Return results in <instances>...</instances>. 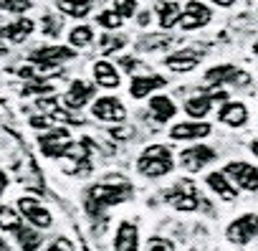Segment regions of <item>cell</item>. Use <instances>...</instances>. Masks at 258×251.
<instances>
[{"label": "cell", "instance_id": "cell-1", "mask_svg": "<svg viewBox=\"0 0 258 251\" xmlns=\"http://www.w3.org/2000/svg\"><path fill=\"white\" fill-rule=\"evenodd\" d=\"M175 168V158H172V150L167 145H150L142 150L140 160H137V170L140 175L155 180V178H165L167 173H172Z\"/></svg>", "mask_w": 258, "mask_h": 251}, {"label": "cell", "instance_id": "cell-2", "mask_svg": "<svg viewBox=\"0 0 258 251\" xmlns=\"http://www.w3.org/2000/svg\"><path fill=\"white\" fill-rule=\"evenodd\" d=\"M129 183L124 180H106V183H99V185H91L89 188V195H86V206L89 211H101V208H109V206H116L121 200L129 198Z\"/></svg>", "mask_w": 258, "mask_h": 251}, {"label": "cell", "instance_id": "cell-3", "mask_svg": "<svg viewBox=\"0 0 258 251\" xmlns=\"http://www.w3.org/2000/svg\"><path fill=\"white\" fill-rule=\"evenodd\" d=\"M18 213L23 216V221H28V223H31L33 228H38V231L53 226L51 211L43 206V200H38V198H33V195H21V198H18Z\"/></svg>", "mask_w": 258, "mask_h": 251}, {"label": "cell", "instance_id": "cell-4", "mask_svg": "<svg viewBox=\"0 0 258 251\" xmlns=\"http://www.w3.org/2000/svg\"><path fill=\"white\" fill-rule=\"evenodd\" d=\"M165 200L177 211H195L200 206V193L192 180H180L165 193Z\"/></svg>", "mask_w": 258, "mask_h": 251}, {"label": "cell", "instance_id": "cell-5", "mask_svg": "<svg viewBox=\"0 0 258 251\" xmlns=\"http://www.w3.org/2000/svg\"><path fill=\"white\" fill-rule=\"evenodd\" d=\"M225 175L230 178V183L238 188V190H258V168L250 165V163H243V160H233L225 165Z\"/></svg>", "mask_w": 258, "mask_h": 251}, {"label": "cell", "instance_id": "cell-6", "mask_svg": "<svg viewBox=\"0 0 258 251\" xmlns=\"http://www.w3.org/2000/svg\"><path fill=\"white\" fill-rule=\"evenodd\" d=\"M91 114L99 122H124L126 107L116 96H96V99H91Z\"/></svg>", "mask_w": 258, "mask_h": 251}, {"label": "cell", "instance_id": "cell-7", "mask_svg": "<svg viewBox=\"0 0 258 251\" xmlns=\"http://www.w3.org/2000/svg\"><path fill=\"white\" fill-rule=\"evenodd\" d=\"M228 238L238 246H245L258 238V213H243L240 218H235L228 226Z\"/></svg>", "mask_w": 258, "mask_h": 251}, {"label": "cell", "instance_id": "cell-8", "mask_svg": "<svg viewBox=\"0 0 258 251\" xmlns=\"http://www.w3.org/2000/svg\"><path fill=\"white\" fill-rule=\"evenodd\" d=\"M210 21H213L210 8L203 6L200 0H190V3L182 8V13H180L177 26H180L182 31H198V28H205Z\"/></svg>", "mask_w": 258, "mask_h": 251}, {"label": "cell", "instance_id": "cell-9", "mask_svg": "<svg viewBox=\"0 0 258 251\" xmlns=\"http://www.w3.org/2000/svg\"><path fill=\"white\" fill-rule=\"evenodd\" d=\"M218 158V153L213 150V147H208V145H198V147H187V150H182L180 153V165L185 168V170H190V173H200L205 165H210L213 160Z\"/></svg>", "mask_w": 258, "mask_h": 251}, {"label": "cell", "instance_id": "cell-10", "mask_svg": "<svg viewBox=\"0 0 258 251\" xmlns=\"http://www.w3.org/2000/svg\"><path fill=\"white\" fill-rule=\"evenodd\" d=\"M76 56V48L69 46H41L36 51H31V61L33 64H43V66H61L63 61H71Z\"/></svg>", "mask_w": 258, "mask_h": 251}, {"label": "cell", "instance_id": "cell-11", "mask_svg": "<svg viewBox=\"0 0 258 251\" xmlns=\"http://www.w3.org/2000/svg\"><path fill=\"white\" fill-rule=\"evenodd\" d=\"M69 142H71V135L63 127H58V124L51 130H43V135H41V150L48 158H63V150Z\"/></svg>", "mask_w": 258, "mask_h": 251}, {"label": "cell", "instance_id": "cell-12", "mask_svg": "<svg viewBox=\"0 0 258 251\" xmlns=\"http://www.w3.org/2000/svg\"><path fill=\"white\" fill-rule=\"evenodd\" d=\"M94 94H96V86L94 84H89L84 79H76L69 86V91L63 94V109H84L94 99Z\"/></svg>", "mask_w": 258, "mask_h": 251}, {"label": "cell", "instance_id": "cell-13", "mask_svg": "<svg viewBox=\"0 0 258 251\" xmlns=\"http://www.w3.org/2000/svg\"><path fill=\"white\" fill-rule=\"evenodd\" d=\"M225 99V91H215V94H198V96H190L187 102H185V114L187 117H192V119H203V117H208L210 114V109H213V104L215 102H223Z\"/></svg>", "mask_w": 258, "mask_h": 251}, {"label": "cell", "instance_id": "cell-14", "mask_svg": "<svg viewBox=\"0 0 258 251\" xmlns=\"http://www.w3.org/2000/svg\"><path fill=\"white\" fill-rule=\"evenodd\" d=\"M33 31H36V23L31 18H26V16H18L16 21L0 26V38L8 41V43H23Z\"/></svg>", "mask_w": 258, "mask_h": 251}, {"label": "cell", "instance_id": "cell-15", "mask_svg": "<svg viewBox=\"0 0 258 251\" xmlns=\"http://www.w3.org/2000/svg\"><path fill=\"white\" fill-rule=\"evenodd\" d=\"M91 74H94V84L101 86V89H116V86L121 84V71H119L111 61H106V59L94 61Z\"/></svg>", "mask_w": 258, "mask_h": 251}, {"label": "cell", "instance_id": "cell-16", "mask_svg": "<svg viewBox=\"0 0 258 251\" xmlns=\"http://www.w3.org/2000/svg\"><path fill=\"white\" fill-rule=\"evenodd\" d=\"M114 251H140V228L132 221H121L114 236Z\"/></svg>", "mask_w": 258, "mask_h": 251}, {"label": "cell", "instance_id": "cell-17", "mask_svg": "<svg viewBox=\"0 0 258 251\" xmlns=\"http://www.w3.org/2000/svg\"><path fill=\"white\" fill-rule=\"evenodd\" d=\"M213 130L208 122H200V119H192V122H180L170 130V137L172 140H203L208 137Z\"/></svg>", "mask_w": 258, "mask_h": 251}, {"label": "cell", "instance_id": "cell-18", "mask_svg": "<svg viewBox=\"0 0 258 251\" xmlns=\"http://www.w3.org/2000/svg\"><path fill=\"white\" fill-rule=\"evenodd\" d=\"M218 119L225 124V127H245L248 122V107L243 102H225L218 112Z\"/></svg>", "mask_w": 258, "mask_h": 251}, {"label": "cell", "instance_id": "cell-19", "mask_svg": "<svg viewBox=\"0 0 258 251\" xmlns=\"http://www.w3.org/2000/svg\"><path fill=\"white\" fill-rule=\"evenodd\" d=\"M205 81L208 84H215V86H220V84H248V74H240L235 66L223 64V66L210 69L205 74Z\"/></svg>", "mask_w": 258, "mask_h": 251}, {"label": "cell", "instance_id": "cell-20", "mask_svg": "<svg viewBox=\"0 0 258 251\" xmlns=\"http://www.w3.org/2000/svg\"><path fill=\"white\" fill-rule=\"evenodd\" d=\"M150 114H152V119L155 122H160V124H165V122H170L175 114H177V107H175V102L170 99V96H165V94H155L152 99H150Z\"/></svg>", "mask_w": 258, "mask_h": 251}, {"label": "cell", "instance_id": "cell-21", "mask_svg": "<svg viewBox=\"0 0 258 251\" xmlns=\"http://www.w3.org/2000/svg\"><path fill=\"white\" fill-rule=\"evenodd\" d=\"M205 185L215 193V195H220L223 200H235L238 198V188L230 183V178L225 175V173H210L208 178H205Z\"/></svg>", "mask_w": 258, "mask_h": 251}, {"label": "cell", "instance_id": "cell-22", "mask_svg": "<svg viewBox=\"0 0 258 251\" xmlns=\"http://www.w3.org/2000/svg\"><path fill=\"white\" fill-rule=\"evenodd\" d=\"M165 84H167L165 76H135L132 79V86H129V94H132L135 99H145L152 91L162 89Z\"/></svg>", "mask_w": 258, "mask_h": 251}, {"label": "cell", "instance_id": "cell-23", "mask_svg": "<svg viewBox=\"0 0 258 251\" xmlns=\"http://www.w3.org/2000/svg\"><path fill=\"white\" fill-rule=\"evenodd\" d=\"M155 13H157L160 26L167 31V28H175L177 26L182 8H180V3H175V0H160V3L155 6Z\"/></svg>", "mask_w": 258, "mask_h": 251}, {"label": "cell", "instance_id": "cell-24", "mask_svg": "<svg viewBox=\"0 0 258 251\" xmlns=\"http://www.w3.org/2000/svg\"><path fill=\"white\" fill-rule=\"evenodd\" d=\"M198 64H200V56H198L195 51H180V54L167 56V61H165V66H167L170 71H175V74H187V71H192Z\"/></svg>", "mask_w": 258, "mask_h": 251}, {"label": "cell", "instance_id": "cell-25", "mask_svg": "<svg viewBox=\"0 0 258 251\" xmlns=\"http://www.w3.org/2000/svg\"><path fill=\"white\" fill-rule=\"evenodd\" d=\"M21 228H26V221L23 216L13 208V206H0V231H6V233H18Z\"/></svg>", "mask_w": 258, "mask_h": 251}, {"label": "cell", "instance_id": "cell-26", "mask_svg": "<svg viewBox=\"0 0 258 251\" xmlns=\"http://www.w3.org/2000/svg\"><path fill=\"white\" fill-rule=\"evenodd\" d=\"M56 8L71 18H86L94 11V0H56Z\"/></svg>", "mask_w": 258, "mask_h": 251}, {"label": "cell", "instance_id": "cell-27", "mask_svg": "<svg viewBox=\"0 0 258 251\" xmlns=\"http://www.w3.org/2000/svg\"><path fill=\"white\" fill-rule=\"evenodd\" d=\"M94 43V31L89 26H74L69 33V46L71 48H89Z\"/></svg>", "mask_w": 258, "mask_h": 251}, {"label": "cell", "instance_id": "cell-28", "mask_svg": "<svg viewBox=\"0 0 258 251\" xmlns=\"http://www.w3.org/2000/svg\"><path fill=\"white\" fill-rule=\"evenodd\" d=\"M16 238H18V243H21V251H38V246H41V231L38 228H21L18 233H16Z\"/></svg>", "mask_w": 258, "mask_h": 251}, {"label": "cell", "instance_id": "cell-29", "mask_svg": "<svg viewBox=\"0 0 258 251\" xmlns=\"http://www.w3.org/2000/svg\"><path fill=\"white\" fill-rule=\"evenodd\" d=\"M33 8V0H0V11L13 13V16H23Z\"/></svg>", "mask_w": 258, "mask_h": 251}, {"label": "cell", "instance_id": "cell-30", "mask_svg": "<svg viewBox=\"0 0 258 251\" xmlns=\"http://www.w3.org/2000/svg\"><path fill=\"white\" fill-rule=\"evenodd\" d=\"M96 23H99L101 28H106V31H116V28H121L124 18H121L116 11H101V13L96 16Z\"/></svg>", "mask_w": 258, "mask_h": 251}, {"label": "cell", "instance_id": "cell-31", "mask_svg": "<svg viewBox=\"0 0 258 251\" xmlns=\"http://www.w3.org/2000/svg\"><path fill=\"white\" fill-rule=\"evenodd\" d=\"M61 28H63V23H61V18H58V16H53V13H46V16L41 18V31H43V36H48V38H56V36L61 33Z\"/></svg>", "mask_w": 258, "mask_h": 251}, {"label": "cell", "instance_id": "cell-32", "mask_svg": "<svg viewBox=\"0 0 258 251\" xmlns=\"http://www.w3.org/2000/svg\"><path fill=\"white\" fill-rule=\"evenodd\" d=\"M124 43H126V38H121V36H101L99 48H101V54H104V56H111V54L121 51V48H124Z\"/></svg>", "mask_w": 258, "mask_h": 251}, {"label": "cell", "instance_id": "cell-33", "mask_svg": "<svg viewBox=\"0 0 258 251\" xmlns=\"http://www.w3.org/2000/svg\"><path fill=\"white\" fill-rule=\"evenodd\" d=\"M114 11L121 18H132L137 13V0H114Z\"/></svg>", "mask_w": 258, "mask_h": 251}, {"label": "cell", "instance_id": "cell-34", "mask_svg": "<svg viewBox=\"0 0 258 251\" xmlns=\"http://www.w3.org/2000/svg\"><path fill=\"white\" fill-rule=\"evenodd\" d=\"M145 251H175V243L170 238H162V236H155L147 241V248Z\"/></svg>", "mask_w": 258, "mask_h": 251}, {"label": "cell", "instance_id": "cell-35", "mask_svg": "<svg viewBox=\"0 0 258 251\" xmlns=\"http://www.w3.org/2000/svg\"><path fill=\"white\" fill-rule=\"evenodd\" d=\"M46 251H76V248H74V243H71L66 236H58V238H53V241L46 246Z\"/></svg>", "mask_w": 258, "mask_h": 251}, {"label": "cell", "instance_id": "cell-36", "mask_svg": "<svg viewBox=\"0 0 258 251\" xmlns=\"http://www.w3.org/2000/svg\"><path fill=\"white\" fill-rule=\"evenodd\" d=\"M121 66H124L126 71H135V69H137V61H135V59H121Z\"/></svg>", "mask_w": 258, "mask_h": 251}, {"label": "cell", "instance_id": "cell-37", "mask_svg": "<svg viewBox=\"0 0 258 251\" xmlns=\"http://www.w3.org/2000/svg\"><path fill=\"white\" fill-rule=\"evenodd\" d=\"M6 188H8V175H6L3 170H0V195L6 193Z\"/></svg>", "mask_w": 258, "mask_h": 251}, {"label": "cell", "instance_id": "cell-38", "mask_svg": "<svg viewBox=\"0 0 258 251\" xmlns=\"http://www.w3.org/2000/svg\"><path fill=\"white\" fill-rule=\"evenodd\" d=\"M210 3H215L220 8H230V6H235V0H210Z\"/></svg>", "mask_w": 258, "mask_h": 251}, {"label": "cell", "instance_id": "cell-39", "mask_svg": "<svg viewBox=\"0 0 258 251\" xmlns=\"http://www.w3.org/2000/svg\"><path fill=\"white\" fill-rule=\"evenodd\" d=\"M114 137H132V130H114Z\"/></svg>", "mask_w": 258, "mask_h": 251}, {"label": "cell", "instance_id": "cell-40", "mask_svg": "<svg viewBox=\"0 0 258 251\" xmlns=\"http://www.w3.org/2000/svg\"><path fill=\"white\" fill-rule=\"evenodd\" d=\"M6 54H8V48H6L3 43H0V56H6Z\"/></svg>", "mask_w": 258, "mask_h": 251}, {"label": "cell", "instance_id": "cell-41", "mask_svg": "<svg viewBox=\"0 0 258 251\" xmlns=\"http://www.w3.org/2000/svg\"><path fill=\"white\" fill-rule=\"evenodd\" d=\"M253 153H255V155H258V142H255V145H253Z\"/></svg>", "mask_w": 258, "mask_h": 251}, {"label": "cell", "instance_id": "cell-42", "mask_svg": "<svg viewBox=\"0 0 258 251\" xmlns=\"http://www.w3.org/2000/svg\"><path fill=\"white\" fill-rule=\"evenodd\" d=\"M255 51H258V43H255Z\"/></svg>", "mask_w": 258, "mask_h": 251}]
</instances>
